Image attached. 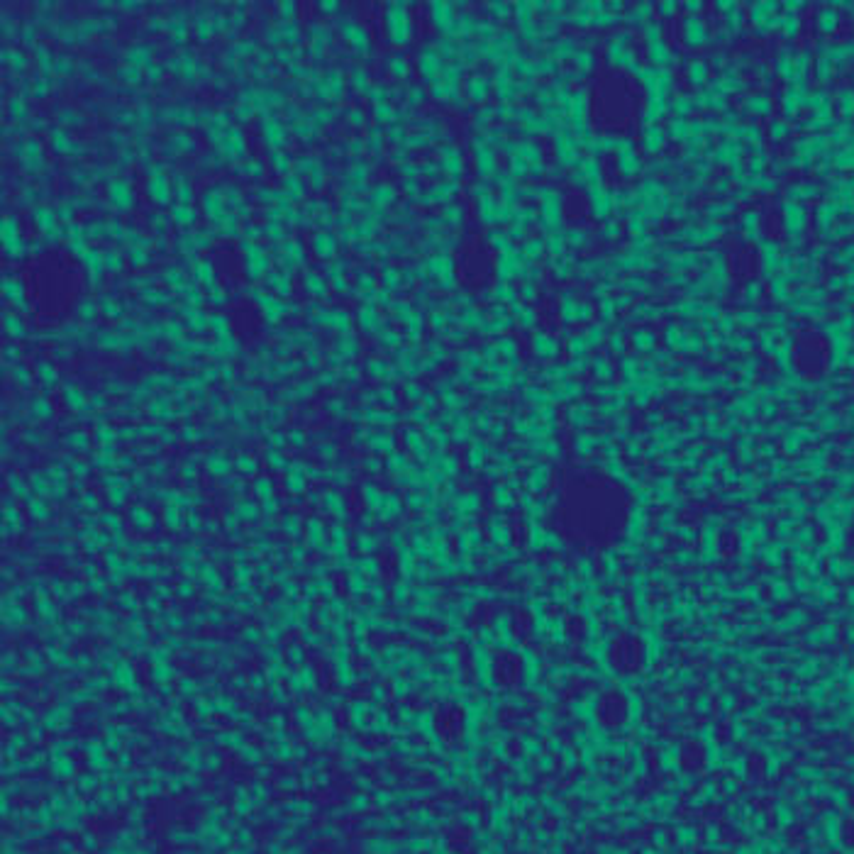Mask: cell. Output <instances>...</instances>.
<instances>
[{"instance_id": "cell-2", "label": "cell", "mask_w": 854, "mask_h": 854, "mask_svg": "<svg viewBox=\"0 0 854 854\" xmlns=\"http://www.w3.org/2000/svg\"><path fill=\"white\" fill-rule=\"evenodd\" d=\"M630 713H632V703L628 693L618 689L601 693V701H598V723H601V728L606 730L623 728V725H628Z\"/></svg>"}, {"instance_id": "cell-1", "label": "cell", "mask_w": 854, "mask_h": 854, "mask_svg": "<svg viewBox=\"0 0 854 854\" xmlns=\"http://www.w3.org/2000/svg\"><path fill=\"white\" fill-rule=\"evenodd\" d=\"M610 667L618 674H635L647 664V647L642 637L635 635H620L618 640L610 642L608 650Z\"/></svg>"}, {"instance_id": "cell-4", "label": "cell", "mask_w": 854, "mask_h": 854, "mask_svg": "<svg viewBox=\"0 0 854 854\" xmlns=\"http://www.w3.org/2000/svg\"><path fill=\"white\" fill-rule=\"evenodd\" d=\"M837 840H840L847 850H854V818L842 820L840 828H837Z\"/></svg>"}, {"instance_id": "cell-3", "label": "cell", "mask_w": 854, "mask_h": 854, "mask_svg": "<svg viewBox=\"0 0 854 854\" xmlns=\"http://www.w3.org/2000/svg\"><path fill=\"white\" fill-rule=\"evenodd\" d=\"M681 769L689 774L701 772V769H706V747L703 745H686L681 747Z\"/></svg>"}]
</instances>
